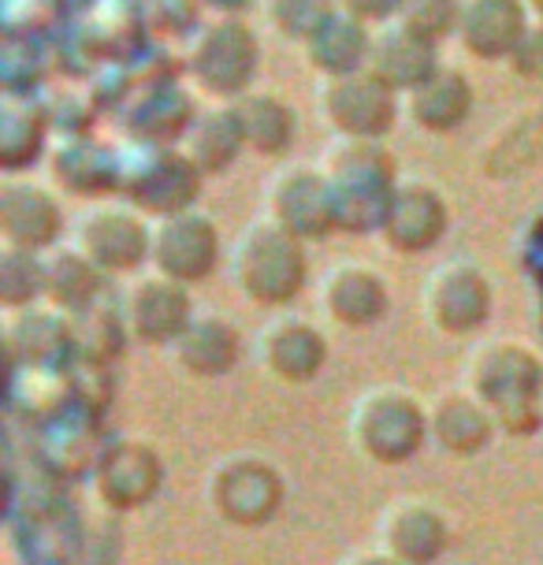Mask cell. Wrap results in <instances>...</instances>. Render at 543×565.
I'll return each mask as SVG.
<instances>
[{
    "mask_svg": "<svg viewBox=\"0 0 543 565\" xmlns=\"http://www.w3.org/2000/svg\"><path fill=\"white\" fill-rule=\"evenodd\" d=\"M331 186L336 227L372 231L384 227L391 198H395V160L369 138H343L324 160Z\"/></svg>",
    "mask_w": 543,
    "mask_h": 565,
    "instance_id": "1",
    "label": "cell"
},
{
    "mask_svg": "<svg viewBox=\"0 0 543 565\" xmlns=\"http://www.w3.org/2000/svg\"><path fill=\"white\" fill-rule=\"evenodd\" d=\"M231 276L254 301H265V306L290 301L306 282L301 238L272 220L249 224L231 254Z\"/></svg>",
    "mask_w": 543,
    "mask_h": 565,
    "instance_id": "2",
    "label": "cell"
},
{
    "mask_svg": "<svg viewBox=\"0 0 543 565\" xmlns=\"http://www.w3.org/2000/svg\"><path fill=\"white\" fill-rule=\"evenodd\" d=\"M260 45L246 19L220 15L209 19L187 49V75L209 97H238L257 75Z\"/></svg>",
    "mask_w": 543,
    "mask_h": 565,
    "instance_id": "3",
    "label": "cell"
},
{
    "mask_svg": "<svg viewBox=\"0 0 543 565\" xmlns=\"http://www.w3.org/2000/svg\"><path fill=\"white\" fill-rule=\"evenodd\" d=\"M320 116L343 138L376 141L398 116V89H391L376 71L361 67L350 75L324 78L317 89Z\"/></svg>",
    "mask_w": 543,
    "mask_h": 565,
    "instance_id": "4",
    "label": "cell"
},
{
    "mask_svg": "<svg viewBox=\"0 0 543 565\" xmlns=\"http://www.w3.org/2000/svg\"><path fill=\"white\" fill-rule=\"evenodd\" d=\"M540 365L518 347L485 350L472 365V391H480V402L488 413L507 424L510 431H529L536 420V395H540Z\"/></svg>",
    "mask_w": 543,
    "mask_h": 565,
    "instance_id": "5",
    "label": "cell"
},
{
    "mask_svg": "<svg viewBox=\"0 0 543 565\" xmlns=\"http://www.w3.org/2000/svg\"><path fill=\"white\" fill-rule=\"evenodd\" d=\"M198 186L201 171L190 164L187 153H175L168 146H146L135 160L119 164V190L157 220L187 212Z\"/></svg>",
    "mask_w": 543,
    "mask_h": 565,
    "instance_id": "6",
    "label": "cell"
},
{
    "mask_svg": "<svg viewBox=\"0 0 543 565\" xmlns=\"http://www.w3.org/2000/svg\"><path fill=\"white\" fill-rule=\"evenodd\" d=\"M220 257V235L209 216L198 212H175L149 227V260L160 276L175 282H194L209 276Z\"/></svg>",
    "mask_w": 543,
    "mask_h": 565,
    "instance_id": "7",
    "label": "cell"
},
{
    "mask_svg": "<svg viewBox=\"0 0 543 565\" xmlns=\"http://www.w3.org/2000/svg\"><path fill=\"white\" fill-rule=\"evenodd\" d=\"M75 249L100 271H130L149 257V227L124 205H94L75 224Z\"/></svg>",
    "mask_w": 543,
    "mask_h": 565,
    "instance_id": "8",
    "label": "cell"
},
{
    "mask_svg": "<svg viewBox=\"0 0 543 565\" xmlns=\"http://www.w3.org/2000/svg\"><path fill=\"white\" fill-rule=\"evenodd\" d=\"M268 212L272 224H279L290 235L320 238L336 227L328 175L313 168H284L268 183Z\"/></svg>",
    "mask_w": 543,
    "mask_h": 565,
    "instance_id": "9",
    "label": "cell"
},
{
    "mask_svg": "<svg viewBox=\"0 0 543 565\" xmlns=\"http://www.w3.org/2000/svg\"><path fill=\"white\" fill-rule=\"evenodd\" d=\"M420 431H425L420 409L391 391L365 398L354 413V436L361 450H369L380 461H402L420 443Z\"/></svg>",
    "mask_w": 543,
    "mask_h": 565,
    "instance_id": "10",
    "label": "cell"
},
{
    "mask_svg": "<svg viewBox=\"0 0 543 565\" xmlns=\"http://www.w3.org/2000/svg\"><path fill=\"white\" fill-rule=\"evenodd\" d=\"M529 30L525 0H461L458 42L477 60H510Z\"/></svg>",
    "mask_w": 543,
    "mask_h": 565,
    "instance_id": "11",
    "label": "cell"
},
{
    "mask_svg": "<svg viewBox=\"0 0 543 565\" xmlns=\"http://www.w3.org/2000/svg\"><path fill=\"white\" fill-rule=\"evenodd\" d=\"M491 306L488 279L472 265H444L428 276L425 312L439 331H472L485 324Z\"/></svg>",
    "mask_w": 543,
    "mask_h": 565,
    "instance_id": "12",
    "label": "cell"
},
{
    "mask_svg": "<svg viewBox=\"0 0 543 565\" xmlns=\"http://www.w3.org/2000/svg\"><path fill=\"white\" fill-rule=\"evenodd\" d=\"M127 328L146 342H175L190 328V295L168 276H146L124 298Z\"/></svg>",
    "mask_w": 543,
    "mask_h": 565,
    "instance_id": "13",
    "label": "cell"
},
{
    "mask_svg": "<svg viewBox=\"0 0 543 565\" xmlns=\"http://www.w3.org/2000/svg\"><path fill=\"white\" fill-rule=\"evenodd\" d=\"M439 64L436 42L414 34L409 26H402L398 19H391L387 26H380L372 34V49H369V71H376L380 78L398 89V94H409L417 89L425 78H432Z\"/></svg>",
    "mask_w": 543,
    "mask_h": 565,
    "instance_id": "14",
    "label": "cell"
},
{
    "mask_svg": "<svg viewBox=\"0 0 543 565\" xmlns=\"http://www.w3.org/2000/svg\"><path fill=\"white\" fill-rule=\"evenodd\" d=\"M0 235L12 249L53 246L60 235V205L53 194L34 183H4L0 186Z\"/></svg>",
    "mask_w": 543,
    "mask_h": 565,
    "instance_id": "15",
    "label": "cell"
},
{
    "mask_svg": "<svg viewBox=\"0 0 543 565\" xmlns=\"http://www.w3.org/2000/svg\"><path fill=\"white\" fill-rule=\"evenodd\" d=\"M384 238L402 254H417V249L436 246L439 235L447 231V205L428 183H398L391 198Z\"/></svg>",
    "mask_w": 543,
    "mask_h": 565,
    "instance_id": "16",
    "label": "cell"
},
{
    "mask_svg": "<svg viewBox=\"0 0 543 565\" xmlns=\"http://www.w3.org/2000/svg\"><path fill=\"white\" fill-rule=\"evenodd\" d=\"M216 507L238 524H260L279 502V480L254 458L231 461L216 477Z\"/></svg>",
    "mask_w": 543,
    "mask_h": 565,
    "instance_id": "17",
    "label": "cell"
},
{
    "mask_svg": "<svg viewBox=\"0 0 543 565\" xmlns=\"http://www.w3.org/2000/svg\"><path fill=\"white\" fill-rule=\"evenodd\" d=\"M469 108H472V83L458 67H439L436 75L406 94L409 119L425 130H436V135L466 124Z\"/></svg>",
    "mask_w": 543,
    "mask_h": 565,
    "instance_id": "18",
    "label": "cell"
},
{
    "mask_svg": "<svg viewBox=\"0 0 543 565\" xmlns=\"http://www.w3.org/2000/svg\"><path fill=\"white\" fill-rule=\"evenodd\" d=\"M246 146L243 124L235 116V105H216L194 116V124L183 135V153L201 175H220L231 168V160L238 157V149Z\"/></svg>",
    "mask_w": 543,
    "mask_h": 565,
    "instance_id": "19",
    "label": "cell"
},
{
    "mask_svg": "<svg viewBox=\"0 0 543 565\" xmlns=\"http://www.w3.org/2000/svg\"><path fill=\"white\" fill-rule=\"evenodd\" d=\"M157 480H160L157 458L146 447H130V443L113 447L97 466V491L116 510L146 502L157 491Z\"/></svg>",
    "mask_w": 543,
    "mask_h": 565,
    "instance_id": "20",
    "label": "cell"
},
{
    "mask_svg": "<svg viewBox=\"0 0 543 565\" xmlns=\"http://www.w3.org/2000/svg\"><path fill=\"white\" fill-rule=\"evenodd\" d=\"M369 49H372L369 26L354 15L336 12L306 42V60L324 78H336V75H350V71L369 67Z\"/></svg>",
    "mask_w": 543,
    "mask_h": 565,
    "instance_id": "21",
    "label": "cell"
},
{
    "mask_svg": "<svg viewBox=\"0 0 543 565\" xmlns=\"http://www.w3.org/2000/svg\"><path fill=\"white\" fill-rule=\"evenodd\" d=\"M320 298H324L331 317L350 328H365L372 320H380V312L387 309V290L380 276L358 265H343L331 271Z\"/></svg>",
    "mask_w": 543,
    "mask_h": 565,
    "instance_id": "22",
    "label": "cell"
},
{
    "mask_svg": "<svg viewBox=\"0 0 543 565\" xmlns=\"http://www.w3.org/2000/svg\"><path fill=\"white\" fill-rule=\"evenodd\" d=\"M260 358L276 372L279 380H309L324 361V339L317 335L309 324L298 320H279L260 335Z\"/></svg>",
    "mask_w": 543,
    "mask_h": 565,
    "instance_id": "23",
    "label": "cell"
},
{
    "mask_svg": "<svg viewBox=\"0 0 543 565\" xmlns=\"http://www.w3.org/2000/svg\"><path fill=\"white\" fill-rule=\"evenodd\" d=\"M238 353V335L227 320H190V328L175 339V361L194 376H220L231 369Z\"/></svg>",
    "mask_w": 543,
    "mask_h": 565,
    "instance_id": "24",
    "label": "cell"
},
{
    "mask_svg": "<svg viewBox=\"0 0 543 565\" xmlns=\"http://www.w3.org/2000/svg\"><path fill=\"white\" fill-rule=\"evenodd\" d=\"M235 116H238V124H243L246 146L265 157L287 153V146L295 141V113L287 108V100H279L272 94L238 97Z\"/></svg>",
    "mask_w": 543,
    "mask_h": 565,
    "instance_id": "25",
    "label": "cell"
},
{
    "mask_svg": "<svg viewBox=\"0 0 543 565\" xmlns=\"http://www.w3.org/2000/svg\"><path fill=\"white\" fill-rule=\"evenodd\" d=\"M45 295L64 312H86L100 295V268L78 254V249H56L45 257Z\"/></svg>",
    "mask_w": 543,
    "mask_h": 565,
    "instance_id": "26",
    "label": "cell"
},
{
    "mask_svg": "<svg viewBox=\"0 0 543 565\" xmlns=\"http://www.w3.org/2000/svg\"><path fill=\"white\" fill-rule=\"evenodd\" d=\"M384 540H387V551L398 554L402 562L425 565L444 551L447 529H444V521L425 507H402L387 518Z\"/></svg>",
    "mask_w": 543,
    "mask_h": 565,
    "instance_id": "27",
    "label": "cell"
},
{
    "mask_svg": "<svg viewBox=\"0 0 543 565\" xmlns=\"http://www.w3.org/2000/svg\"><path fill=\"white\" fill-rule=\"evenodd\" d=\"M194 116L198 113L183 89L157 86V89H149L146 105H138L135 119H130V130H135V138L146 141V146H168V141L187 135Z\"/></svg>",
    "mask_w": 543,
    "mask_h": 565,
    "instance_id": "28",
    "label": "cell"
},
{
    "mask_svg": "<svg viewBox=\"0 0 543 565\" xmlns=\"http://www.w3.org/2000/svg\"><path fill=\"white\" fill-rule=\"evenodd\" d=\"M45 141V119L30 100H4V113H0V164L8 171L26 168L30 160L42 153Z\"/></svg>",
    "mask_w": 543,
    "mask_h": 565,
    "instance_id": "29",
    "label": "cell"
},
{
    "mask_svg": "<svg viewBox=\"0 0 543 565\" xmlns=\"http://www.w3.org/2000/svg\"><path fill=\"white\" fill-rule=\"evenodd\" d=\"M53 175L75 194H97L105 186H119V164L108 160L97 141H72L53 157Z\"/></svg>",
    "mask_w": 543,
    "mask_h": 565,
    "instance_id": "30",
    "label": "cell"
},
{
    "mask_svg": "<svg viewBox=\"0 0 543 565\" xmlns=\"http://www.w3.org/2000/svg\"><path fill=\"white\" fill-rule=\"evenodd\" d=\"M432 431L450 450H477L485 447L491 436V417L485 406L469 398H444L432 413Z\"/></svg>",
    "mask_w": 543,
    "mask_h": 565,
    "instance_id": "31",
    "label": "cell"
},
{
    "mask_svg": "<svg viewBox=\"0 0 543 565\" xmlns=\"http://www.w3.org/2000/svg\"><path fill=\"white\" fill-rule=\"evenodd\" d=\"M45 290V260L30 249H12L8 246L0 254V301L8 309L26 306L30 298H38Z\"/></svg>",
    "mask_w": 543,
    "mask_h": 565,
    "instance_id": "32",
    "label": "cell"
},
{
    "mask_svg": "<svg viewBox=\"0 0 543 565\" xmlns=\"http://www.w3.org/2000/svg\"><path fill=\"white\" fill-rule=\"evenodd\" d=\"M265 12L279 34L306 45L336 15V0H265Z\"/></svg>",
    "mask_w": 543,
    "mask_h": 565,
    "instance_id": "33",
    "label": "cell"
},
{
    "mask_svg": "<svg viewBox=\"0 0 543 565\" xmlns=\"http://www.w3.org/2000/svg\"><path fill=\"white\" fill-rule=\"evenodd\" d=\"M461 0H398V23L428 42H444L458 30Z\"/></svg>",
    "mask_w": 543,
    "mask_h": 565,
    "instance_id": "34",
    "label": "cell"
},
{
    "mask_svg": "<svg viewBox=\"0 0 543 565\" xmlns=\"http://www.w3.org/2000/svg\"><path fill=\"white\" fill-rule=\"evenodd\" d=\"M510 67H514L521 78H529V83H543V23L525 30L521 45L510 53Z\"/></svg>",
    "mask_w": 543,
    "mask_h": 565,
    "instance_id": "35",
    "label": "cell"
},
{
    "mask_svg": "<svg viewBox=\"0 0 543 565\" xmlns=\"http://www.w3.org/2000/svg\"><path fill=\"white\" fill-rule=\"evenodd\" d=\"M336 12L354 15L361 23H391L398 15V0H336Z\"/></svg>",
    "mask_w": 543,
    "mask_h": 565,
    "instance_id": "36",
    "label": "cell"
},
{
    "mask_svg": "<svg viewBox=\"0 0 543 565\" xmlns=\"http://www.w3.org/2000/svg\"><path fill=\"white\" fill-rule=\"evenodd\" d=\"M525 8H529V15L536 19V23H543V0H525Z\"/></svg>",
    "mask_w": 543,
    "mask_h": 565,
    "instance_id": "37",
    "label": "cell"
},
{
    "mask_svg": "<svg viewBox=\"0 0 543 565\" xmlns=\"http://www.w3.org/2000/svg\"><path fill=\"white\" fill-rule=\"evenodd\" d=\"M354 565H395V562H387V558H361Z\"/></svg>",
    "mask_w": 543,
    "mask_h": 565,
    "instance_id": "38",
    "label": "cell"
}]
</instances>
